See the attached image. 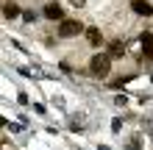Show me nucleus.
Segmentation results:
<instances>
[{"label":"nucleus","instance_id":"1","mask_svg":"<svg viewBox=\"0 0 153 150\" xmlns=\"http://www.w3.org/2000/svg\"><path fill=\"white\" fill-rule=\"evenodd\" d=\"M89 69H92L97 78L109 75V69H111V56H109V53H97V56H92V61H89Z\"/></svg>","mask_w":153,"mask_h":150},{"label":"nucleus","instance_id":"2","mask_svg":"<svg viewBox=\"0 0 153 150\" xmlns=\"http://www.w3.org/2000/svg\"><path fill=\"white\" fill-rule=\"evenodd\" d=\"M59 33L64 39H73V36H78V33H84V25H81L78 20H64V22H59Z\"/></svg>","mask_w":153,"mask_h":150},{"label":"nucleus","instance_id":"3","mask_svg":"<svg viewBox=\"0 0 153 150\" xmlns=\"http://www.w3.org/2000/svg\"><path fill=\"white\" fill-rule=\"evenodd\" d=\"M45 17H48V20H59V22H64V11H61V6H59V3H48V6H45Z\"/></svg>","mask_w":153,"mask_h":150},{"label":"nucleus","instance_id":"4","mask_svg":"<svg viewBox=\"0 0 153 150\" xmlns=\"http://www.w3.org/2000/svg\"><path fill=\"white\" fill-rule=\"evenodd\" d=\"M131 8H134L139 17H150V14H153V6L148 3V0H131Z\"/></svg>","mask_w":153,"mask_h":150},{"label":"nucleus","instance_id":"5","mask_svg":"<svg viewBox=\"0 0 153 150\" xmlns=\"http://www.w3.org/2000/svg\"><path fill=\"white\" fill-rule=\"evenodd\" d=\"M139 42H142V53H145V58L153 61V33H142Z\"/></svg>","mask_w":153,"mask_h":150},{"label":"nucleus","instance_id":"6","mask_svg":"<svg viewBox=\"0 0 153 150\" xmlns=\"http://www.w3.org/2000/svg\"><path fill=\"white\" fill-rule=\"evenodd\" d=\"M109 56H111V58H123V56H125V45H123L120 39H114L111 45H109Z\"/></svg>","mask_w":153,"mask_h":150},{"label":"nucleus","instance_id":"7","mask_svg":"<svg viewBox=\"0 0 153 150\" xmlns=\"http://www.w3.org/2000/svg\"><path fill=\"white\" fill-rule=\"evenodd\" d=\"M86 39H89V45H95V47H97V45L103 42V33L97 31V28H89V31H86Z\"/></svg>","mask_w":153,"mask_h":150},{"label":"nucleus","instance_id":"8","mask_svg":"<svg viewBox=\"0 0 153 150\" xmlns=\"http://www.w3.org/2000/svg\"><path fill=\"white\" fill-rule=\"evenodd\" d=\"M17 14H20V6H17V3H6L3 6V17H6V20H14Z\"/></svg>","mask_w":153,"mask_h":150},{"label":"nucleus","instance_id":"9","mask_svg":"<svg viewBox=\"0 0 153 150\" xmlns=\"http://www.w3.org/2000/svg\"><path fill=\"white\" fill-rule=\"evenodd\" d=\"M70 3H73V6H78V8H81V6H84V3H86V0H70Z\"/></svg>","mask_w":153,"mask_h":150}]
</instances>
